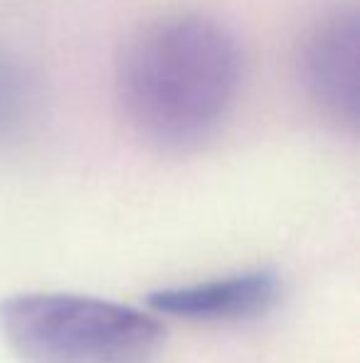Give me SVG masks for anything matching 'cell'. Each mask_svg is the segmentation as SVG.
Listing matches in <instances>:
<instances>
[{
  "label": "cell",
  "mask_w": 360,
  "mask_h": 363,
  "mask_svg": "<svg viewBox=\"0 0 360 363\" xmlns=\"http://www.w3.org/2000/svg\"><path fill=\"white\" fill-rule=\"evenodd\" d=\"M242 74L245 52L230 25L197 10L166 13L136 28L121 48L116 104L141 139L185 151L230 116Z\"/></svg>",
  "instance_id": "cell-1"
},
{
  "label": "cell",
  "mask_w": 360,
  "mask_h": 363,
  "mask_svg": "<svg viewBox=\"0 0 360 363\" xmlns=\"http://www.w3.org/2000/svg\"><path fill=\"white\" fill-rule=\"evenodd\" d=\"M0 334L25 363H156L166 326L149 311L82 294L0 301Z\"/></svg>",
  "instance_id": "cell-2"
},
{
  "label": "cell",
  "mask_w": 360,
  "mask_h": 363,
  "mask_svg": "<svg viewBox=\"0 0 360 363\" xmlns=\"http://www.w3.org/2000/svg\"><path fill=\"white\" fill-rule=\"evenodd\" d=\"M301 82L328 119L356 129L360 111V20L356 8L331 10L308 30L301 45Z\"/></svg>",
  "instance_id": "cell-3"
},
{
  "label": "cell",
  "mask_w": 360,
  "mask_h": 363,
  "mask_svg": "<svg viewBox=\"0 0 360 363\" xmlns=\"http://www.w3.org/2000/svg\"><path fill=\"white\" fill-rule=\"evenodd\" d=\"M281 296V279L272 269L230 274L197 284L156 289L146 304L156 314L197 324H235L269 314Z\"/></svg>",
  "instance_id": "cell-4"
},
{
  "label": "cell",
  "mask_w": 360,
  "mask_h": 363,
  "mask_svg": "<svg viewBox=\"0 0 360 363\" xmlns=\"http://www.w3.org/2000/svg\"><path fill=\"white\" fill-rule=\"evenodd\" d=\"M35 109V82L18 62L0 55V136L20 129Z\"/></svg>",
  "instance_id": "cell-5"
}]
</instances>
